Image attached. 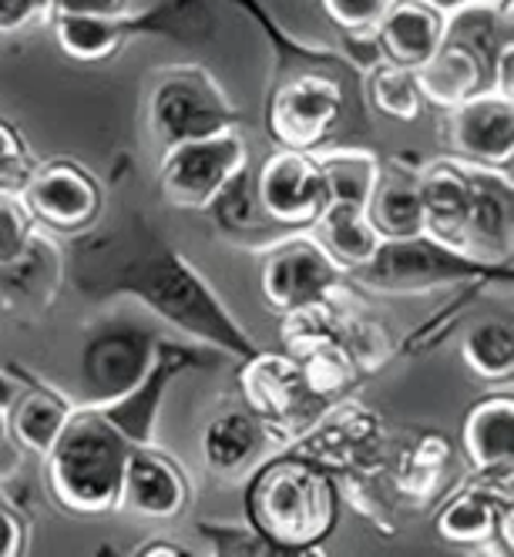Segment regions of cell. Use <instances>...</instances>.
I'll return each instance as SVG.
<instances>
[{
  "mask_svg": "<svg viewBox=\"0 0 514 557\" xmlns=\"http://www.w3.org/2000/svg\"><path fill=\"white\" fill-rule=\"evenodd\" d=\"M320 8L336 30H370L390 8V0H320Z\"/></svg>",
  "mask_w": 514,
  "mask_h": 557,
  "instance_id": "74e56055",
  "label": "cell"
},
{
  "mask_svg": "<svg viewBox=\"0 0 514 557\" xmlns=\"http://www.w3.org/2000/svg\"><path fill=\"white\" fill-rule=\"evenodd\" d=\"M511 524H514L511 484L485 481V476L454 491L441 504L438 517H433L438 537L464 550L494 547L498 554H511L514 550Z\"/></svg>",
  "mask_w": 514,
  "mask_h": 557,
  "instance_id": "e0dca14e",
  "label": "cell"
},
{
  "mask_svg": "<svg viewBox=\"0 0 514 557\" xmlns=\"http://www.w3.org/2000/svg\"><path fill=\"white\" fill-rule=\"evenodd\" d=\"M58 48L77 64H98L122 51L132 37H169L179 45H203L216 34V14L206 0H162L148 11L114 17H51Z\"/></svg>",
  "mask_w": 514,
  "mask_h": 557,
  "instance_id": "8992f818",
  "label": "cell"
},
{
  "mask_svg": "<svg viewBox=\"0 0 514 557\" xmlns=\"http://www.w3.org/2000/svg\"><path fill=\"white\" fill-rule=\"evenodd\" d=\"M283 444L272 426L256 417L243 400L222 407L203 430V463L219 481H246V476Z\"/></svg>",
  "mask_w": 514,
  "mask_h": 557,
  "instance_id": "d6986e66",
  "label": "cell"
},
{
  "mask_svg": "<svg viewBox=\"0 0 514 557\" xmlns=\"http://www.w3.org/2000/svg\"><path fill=\"white\" fill-rule=\"evenodd\" d=\"M34 165L37 162H34L24 135L8 122V117H0V191L21 195Z\"/></svg>",
  "mask_w": 514,
  "mask_h": 557,
  "instance_id": "d590c367",
  "label": "cell"
},
{
  "mask_svg": "<svg viewBox=\"0 0 514 557\" xmlns=\"http://www.w3.org/2000/svg\"><path fill=\"white\" fill-rule=\"evenodd\" d=\"M64 278L98 302L135 299L155 320L195 343L229 352L235 363L259 349L209 278L138 212L74 235V246L64 252Z\"/></svg>",
  "mask_w": 514,
  "mask_h": 557,
  "instance_id": "6da1fadb",
  "label": "cell"
},
{
  "mask_svg": "<svg viewBox=\"0 0 514 557\" xmlns=\"http://www.w3.org/2000/svg\"><path fill=\"white\" fill-rule=\"evenodd\" d=\"M206 215L216 225V235L222 243L235 246V249H246V252H262L272 243H280L283 235H290L286 228L276 225L262 206H259V195H256V182H253V165H246L240 175H232L225 182V188L212 198V206L206 209Z\"/></svg>",
  "mask_w": 514,
  "mask_h": 557,
  "instance_id": "cb8c5ba5",
  "label": "cell"
},
{
  "mask_svg": "<svg viewBox=\"0 0 514 557\" xmlns=\"http://www.w3.org/2000/svg\"><path fill=\"white\" fill-rule=\"evenodd\" d=\"M64 286V249L54 235L30 232L11 259L0 262V309L17 320H41Z\"/></svg>",
  "mask_w": 514,
  "mask_h": 557,
  "instance_id": "ac0fdd59",
  "label": "cell"
},
{
  "mask_svg": "<svg viewBox=\"0 0 514 557\" xmlns=\"http://www.w3.org/2000/svg\"><path fill=\"white\" fill-rule=\"evenodd\" d=\"M350 286L380 293V296H420L441 286H511L514 269L511 262H491L467 249L448 246L427 232L383 238L374 259L360 269L346 272Z\"/></svg>",
  "mask_w": 514,
  "mask_h": 557,
  "instance_id": "5b68a950",
  "label": "cell"
},
{
  "mask_svg": "<svg viewBox=\"0 0 514 557\" xmlns=\"http://www.w3.org/2000/svg\"><path fill=\"white\" fill-rule=\"evenodd\" d=\"M192 504V481L188 473L155 444L135 447L125 463L122 494L118 510H132L151 521H172Z\"/></svg>",
  "mask_w": 514,
  "mask_h": 557,
  "instance_id": "ffe728a7",
  "label": "cell"
},
{
  "mask_svg": "<svg viewBox=\"0 0 514 557\" xmlns=\"http://www.w3.org/2000/svg\"><path fill=\"white\" fill-rule=\"evenodd\" d=\"M132 554L135 557H179V554H188V550L182 544H175V541H158V537H151V541H142Z\"/></svg>",
  "mask_w": 514,
  "mask_h": 557,
  "instance_id": "ee69618b",
  "label": "cell"
},
{
  "mask_svg": "<svg viewBox=\"0 0 514 557\" xmlns=\"http://www.w3.org/2000/svg\"><path fill=\"white\" fill-rule=\"evenodd\" d=\"M195 531H199V537L219 557H266V554H272V547L259 537V531L249 521L246 524L199 521V524H195Z\"/></svg>",
  "mask_w": 514,
  "mask_h": 557,
  "instance_id": "e575fe53",
  "label": "cell"
},
{
  "mask_svg": "<svg viewBox=\"0 0 514 557\" xmlns=\"http://www.w3.org/2000/svg\"><path fill=\"white\" fill-rule=\"evenodd\" d=\"M336 336L346 346V352L353 356V363L364 376L383 370L393 356H397V343L393 336L364 312H353L343 299H340V320H336Z\"/></svg>",
  "mask_w": 514,
  "mask_h": 557,
  "instance_id": "836d02e7",
  "label": "cell"
},
{
  "mask_svg": "<svg viewBox=\"0 0 514 557\" xmlns=\"http://www.w3.org/2000/svg\"><path fill=\"white\" fill-rule=\"evenodd\" d=\"M461 360L485 383H511L514 376V330L511 323L488 320L470 326L461 339Z\"/></svg>",
  "mask_w": 514,
  "mask_h": 557,
  "instance_id": "1f68e13d",
  "label": "cell"
},
{
  "mask_svg": "<svg viewBox=\"0 0 514 557\" xmlns=\"http://www.w3.org/2000/svg\"><path fill=\"white\" fill-rule=\"evenodd\" d=\"M420 162L414 158H390L380 162L377 185L370 191L367 215L380 238H404L424 232V202H420Z\"/></svg>",
  "mask_w": 514,
  "mask_h": 557,
  "instance_id": "484cf974",
  "label": "cell"
},
{
  "mask_svg": "<svg viewBox=\"0 0 514 557\" xmlns=\"http://www.w3.org/2000/svg\"><path fill=\"white\" fill-rule=\"evenodd\" d=\"M166 333L142 312L118 309L95 323L77 346V404H111L142 383Z\"/></svg>",
  "mask_w": 514,
  "mask_h": 557,
  "instance_id": "52a82bcc",
  "label": "cell"
},
{
  "mask_svg": "<svg viewBox=\"0 0 514 557\" xmlns=\"http://www.w3.org/2000/svg\"><path fill=\"white\" fill-rule=\"evenodd\" d=\"M316 158V169L327 185V206H353L367 209L370 191L380 175V158L370 148L360 145H340V148H316L309 151Z\"/></svg>",
  "mask_w": 514,
  "mask_h": 557,
  "instance_id": "f1b7e54d",
  "label": "cell"
},
{
  "mask_svg": "<svg viewBox=\"0 0 514 557\" xmlns=\"http://www.w3.org/2000/svg\"><path fill=\"white\" fill-rule=\"evenodd\" d=\"M27 550V524L17 507L0 491V557H17Z\"/></svg>",
  "mask_w": 514,
  "mask_h": 557,
  "instance_id": "ab89813d",
  "label": "cell"
},
{
  "mask_svg": "<svg viewBox=\"0 0 514 557\" xmlns=\"http://www.w3.org/2000/svg\"><path fill=\"white\" fill-rule=\"evenodd\" d=\"M262 212L286 232H309L327 206V185L309 151L276 148L253 172Z\"/></svg>",
  "mask_w": 514,
  "mask_h": 557,
  "instance_id": "2e32d148",
  "label": "cell"
},
{
  "mask_svg": "<svg viewBox=\"0 0 514 557\" xmlns=\"http://www.w3.org/2000/svg\"><path fill=\"white\" fill-rule=\"evenodd\" d=\"M132 11V0H51V17H114Z\"/></svg>",
  "mask_w": 514,
  "mask_h": 557,
  "instance_id": "60d3db41",
  "label": "cell"
},
{
  "mask_svg": "<svg viewBox=\"0 0 514 557\" xmlns=\"http://www.w3.org/2000/svg\"><path fill=\"white\" fill-rule=\"evenodd\" d=\"M454 460V447L444 433H417L407 447H401L397 460H387L393 470V491L404 500H427L438 491L441 476Z\"/></svg>",
  "mask_w": 514,
  "mask_h": 557,
  "instance_id": "4dcf8cb0",
  "label": "cell"
},
{
  "mask_svg": "<svg viewBox=\"0 0 514 557\" xmlns=\"http://www.w3.org/2000/svg\"><path fill=\"white\" fill-rule=\"evenodd\" d=\"M293 450L327 467L333 476H377L390 460L380 417L353 396L330 404Z\"/></svg>",
  "mask_w": 514,
  "mask_h": 557,
  "instance_id": "7c38bea8",
  "label": "cell"
},
{
  "mask_svg": "<svg viewBox=\"0 0 514 557\" xmlns=\"http://www.w3.org/2000/svg\"><path fill=\"white\" fill-rule=\"evenodd\" d=\"M461 450L470 470L485 481L511 484L514 467V396L491 393L464 413L461 423Z\"/></svg>",
  "mask_w": 514,
  "mask_h": 557,
  "instance_id": "44dd1931",
  "label": "cell"
},
{
  "mask_svg": "<svg viewBox=\"0 0 514 557\" xmlns=\"http://www.w3.org/2000/svg\"><path fill=\"white\" fill-rule=\"evenodd\" d=\"M441 138L448 158L464 165L511 172L514 162V98L481 91L444 111Z\"/></svg>",
  "mask_w": 514,
  "mask_h": 557,
  "instance_id": "9a60e30c",
  "label": "cell"
},
{
  "mask_svg": "<svg viewBox=\"0 0 514 557\" xmlns=\"http://www.w3.org/2000/svg\"><path fill=\"white\" fill-rule=\"evenodd\" d=\"M232 360L229 352L206 346V343H195V339H172L166 336L162 346H158V356L151 370L142 376V383L135 389H128L125 396H118L111 404H101V413L122 430L135 447L155 444V423L158 413H162V400H166V389L192 370H219ZM95 407V404H91Z\"/></svg>",
  "mask_w": 514,
  "mask_h": 557,
  "instance_id": "4fadbf2b",
  "label": "cell"
},
{
  "mask_svg": "<svg viewBox=\"0 0 514 557\" xmlns=\"http://www.w3.org/2000/svg\"><path fill=\"white\" fill-rule=\"evenodd\" d=\"M34 232V219L24 209L21 195L0 191V262L11 259L14 252H21V246Z\"/></svg>",
  "mask_w": 514,
  "mask_h": 557,
  "instance_id": "8d00e7d4",
  "label": "cell"
},
{
  "mask_svg": "<svg viewBox=\"0 0 514 557\" xmlns=\"http://www.w3.org/2000/svg\"><path fill=\"white\" fill-rule=\"evenodd\" d=\"M74 407L77 404L68 400L61 389H54L51 383L27 373V383H24L21 396L8 410V423H11V433H14V441L21 444V450L45 460L48 450L54 447V441L61 436L68 417L74 413Z\"/></svg>",
  "mask_w": 514,
  "mask_h": 557,
  "instance_id": "4316f807",
  "label": "cell"
},
{
  "mask_svg": "<svg viewBox=\"0 0 514 557\" xmlns=\"http://www.w3.org/2000/svg\"><path fill=\"white\" fill-rule=\"evenodd\" d=\"M243 122L240 108L203 64H172L155 74L148 91V132L158 148L206 138Z\"/></svg>",
  "mask_w": 514,
  "mask_h": 557,
  "instance_id": "ba28073f",
  "label": "cell"
},
{
  "mask_svg": "<svg viewBox=\"0 0 514 557\" xmlns=\"http://www.w3.org/2000/svg\"><path fill=\"white\" fill-rule=\"evenodd\" d=\"M420 202L424 232L448 246L467 249V212H470V178L467 165L454 158H438L420 169Z\"/></svg>",
  "mask_w": 514,
  "mask_h": 557,
  "instance_id": "d4e9b609",
  "label": "cell"
},
{
  "mask_svg": "<svg viewBox=\"0 0 514 557\" xmlns=\"http://www.w3.org/2000/svg\"><path fill=\"white\" fill-rule=\"evenodd\" d=\"M424 4H430V8H438L441 14H448V11H454L461 4H470V0H424Z\"/></svg>",
  "mask_w": 514,
  "mask_h": 557,
  "instance_id": "f6af8a7d",
  "label": "cell"
},
{
  "mask_svg": "<svg viewBox=\"0 0 514 557\" xmlns=\"http://www.w3.org/2000/svg\"><path fill=\"white\" fill-rule=\"evenodd\" d=\"M309 232L316 235V243L330 252V259L343 272L367 265L374 259L377 246L383 243L367 209H353V206H323L320 219L313 222Z\"/></svg>",
  "mask_w": 514,
  "mask_h": 557,
  "instance_id": "f546056e",
  "label": "cell"
},
{
  "mask_svg": "<svg viewBox=\"0 0 514 557\" xmlns=\"http://www.w3.org/2000/svg\"><path fill=\"white\" fill-rule=\"evenodd\" d=\"M269 34L276 48V71L266 88V132L276 148L316 151L330 145L340 125L367 104L364 71L340 51H320L303 45L272 21L259 0H232Z\"/></svg>",
  "mask_w": 514,
  "mask_h": 557,
  "instance_id": "7a4b0ae2",
  "label": "cell"
},
{
  "mask_svg": "<svg viewBox=\"0 0 514 557\" xmlns=\"http://www.w3.org/2000/svg\"><path fill=\"white\" fill-rule=\"evenodd\" d=\"M132 450L135 444L101 413V407L77 404L45 457L48 491L58 507L82 517L118 510Z\"/></svg>",
  "mask_w": 514,
  "mask_h": 557,
  "instance_id": "277c9868",
  "label": "cell"
},
{
  "mask_svg": "<svg viewBox=\"0 0 514 557\" xmlns=\"http://www.w3.org/2000/svg\"><path fill=\"white\" fill-rule=\"evenodd\" d=\"M414 82L427 104L448 111L474 95L491 91V71L470 51L441 41V48L430 54V61H424L414 71Z\"/></svg>",
  "mask_w": 514,
  "mask_h": 557,
  "instance_id": "83f0119b",
  "label": "cell"
},
{
  "mask_svg": "<svg viewBox=\"0 0 514 557\" xmlns=\"http://www.w3.org/2000/svg\"><path fill=\"white\" fill-rule=\"evenodd\" d=\"M374 37L387 64L417 71L441 48L444 14L424 4V0H390L383 17L374 24Z\"/></svg>",
  "mask_w": 514,
  "mask_h": 557,
  "instance_id": "603a6c76",
  "label": "cell"
},
{
  "mask_svg": "<svg viewBox=\"0 0 514 557\" xmlns=\"http://www.w3.org/2000/svg\"><path fill=\"white\" fill-rule=\"evenodd\" d=\"M364 95H367V104L380 111L383 117H390V122L411 125L424 114V98L417 91L414 71L397 67V64L380 61L377 67H370L364 77Z\"/></svg>",
  "mask_w": 514,
  "mask_h": 557,
  "instance_id": "d6a6232c",
  "label": "cell"
},
{
  "mask_svg": "<svg viewBox=\"0 0 514 557\" xmlns=\"http://www.w3.org/2000/svg\"><path fill=\"white\" fill-rule=\"evenodd\" d=\"M24 383H27V373L17 370V363L0 367V410L8 413L14 407V400H17L21 389H24Z\"/></svg>",
  "mask_w": 514,
  "mask_h": 557,
  "instance_id": "7bdbcfd3",
  "label": "cell"
},
{
  "mask_svg": "<svg viewBox=\"0 0 514 557\" xmlns=\"http://www.w3.org/2000/svg\"><path fill=\"white\" fill-rule=\"evenodd\" d=\"M259 289L272 312H296L350 289L346 272L313 232H290L259 252Z\"/></svg>",
  "mask_w": 514,
  "mask_h": 557,
  "instance_id": "8fae6325",
  "label": "cell"
},
{
  "mask_svg": "<svg viewBox=\"0 0 514 557\" xmlns=\"http://www.w3.org/2000/svg\"><path fill=\"white\" fill-rule=\"evenodd\" d=\"M51 21V0H0V37H17Z\"/></svg>",
  "mask_w": 514,
  "mask_h": 557,
  "instance_id": "f35d334b",
  "label": "cell"
},
{
  "mask_svg": "<svg viewBox=\"0 0 514 557\" xmlns=\"http://www.w3.org/2000/svg\"><path fill=\"white\" fill-rule=\"evenodd\" d=\"M467 178H470L467 252L491 262H511V232H514L511 172L467 165Z\"/></svg>",
  "mask_w": 514,
  "mask_h": 557,
  "instance_id": "7402d4cb",
  "label": "cell"
},
{
  "mask_svg": "<svg viewBox=\"0 0 514 557\" xmlns=\"http://www.w3.org/2000/svg\"><path fill=\"white\" fill-rule=\"evenodd\" d=\"M24 460H27V454H24L21 444L14 441L11 423H8V413L0 410V491H4L8 484H14L17 476L24 473Z\"/></svg>",
  "mask_w": 514,
  "mask_h": 557,
  "instance_id": "b9f144b4",
  "label": "cell"
},
{
  "mask_svg": "<svg viewBox=\"0 0 514 557\" xmlns=\"http://www.w3.org/2000/svg\"><path fill=\"white\" fill-rule=\"evenodd\" d=\"M21 202L34 225H45L51 235L74 238L101 222L105 188L85 165L54 158V162L34 165L27 185L21 188Z\"/></svg>",
  "mask_w": 514,
  "mask_h": 557,
  "instance_id": "5bb4252c",
  "label": "cell"
},
{
  "mask_svg": "<svg viewBox=\"0 0 514 557\" xmlns=\"http://www.w3.org/2000/svg\"><path fill=\"white\" fill-rule=\"evenodd\" d=\"M343 487L336 476L293 447L276 450L246 476V521L272 554H309L340 524Z\"/></svg>",
  "mask_w": 514,
  "mask_h": 557,
  "instance_id": "3957f363",
  "label": "cell"
},
{
  "mask_svg": "<svg viewBox=\"0 0 514 557\" xmlns=\"http://www.w3.org/2000/svg\"><path fill=\"white\" fill-rule=\"evenodd\" d=\"M249 165V141L235 128L179 141L158 158V191L179 212H206L232 175Z\"/></svg>",
  "mask_w": 514,
  "mask_h": 557,
  "instance_id": "9c48e42d",
  "label": "cell"
},
{
  "mask_svg": "<svg viewBox=\"0 0 514 557\" xmlns=\"http://www.w3.org/2000/svg\"><path fill=\"white\" fill-rule=\"evenodd\" d=\"M235 383H240V400L272 426L283 450L293 447L330 407L306 389L290 352H272L259 346L253 356L240 360Z\"/></svg>",
  "mask_w": 514,
  "mask_h": 557,
  "instance_id": "30bf717a",
  "label": "cell"
}]
</instances>
